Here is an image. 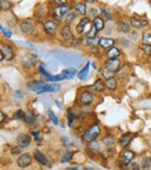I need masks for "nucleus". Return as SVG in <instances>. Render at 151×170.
Listing matches in <instances>:
<instances>
[{
	"label": "nucleus",
	"mask_w": 151,
	"mask_h": 170,
	"mask_svg": "<svg viewBox=\"0 0 151 170\" xmlns=\"http://www.w3.org/2000/svg\"><path fill=\"white\" fill-rule=\"evenodd\" d=\"M114 43H115L114 39H110V37H100L98 44L101 48H104V49H107V48L109 49V48H112L114 46Z\"/></svg>",
	"instance_id": "f3484780"
},
{
	"label": "nucleus",
	"mask_w": 151,
	"mask_h": 170,
	"mask_svg": "<svg viewBox=\"0 0 151 170\" xmlns=\"http://www.w3.org/2000/svg\"><path fill=\"white\" fill-rule=\"evenodd\" d=\"M135 153L133 150H130V149H124L121 154V160L124 162L126 164H129L131 163V161H133L134 158H135Z\"/></svg>",
	"instance_id": "2eb2a0df"
},
{
	"label": "nucleus",
	"mask_w": 151,
	"mask_h": 170,
	"mask_svg": "<svg viewBox=\"0 0 151 170\" xmlns=\"http://www.w3.org/2000/svg\"><path fill=\"white\" fill-rule=\"evenodd\" d=\"M94 100V97H93V93L88 90H84L83 92H80V96H79V103L81 105L84 106H88L91 105Z\"/></svg>",
	"instance_id": "20e7f679"
},
{
	"label": "nucleus",
	"mask_w": 151,
	"mask_h": 170,
	"mask_svg": "<svg viewBox=\"0 0 151 170\" xmlns=\"http://www.w3.org/2000/svg\"><path fill=\"white\" fill-rule=\"evenodd\" d=\"M0 28H1V33L4 34V35L7 37V39H9V37H12V33L9 32V30H7L4 28V26H0Z\"/></svg>",
	"instance_id": "79ce46f5"
},
{
	"label": "nucleus",
	"mask_w": 151,
	"mask_h": 170,
	"mask_svg": "<svg viewBox=\"0 0 151 170\" xmlns=\"http://www.w3.org/2000/svg\"><path fill=\"white\" fill-rule=\"evenodd\" d=\"M93 26H94V28L97 29V32H101L105 27L104 19L101 18V17H98V15L94 17V19H93Z\"/></svg>",
	"instance_id": "412c9836"
},
{
	"label": "nucleus",
	"mask_w": 151,
	"mask_h": 170,
	"mask_svg": "<svg viewBox=\"0 0 151 170\" xmlns=\"http://www.w3.org/2000/svg\"><path fill=\"white\" fill-rule=\"evenodd\" d=\"M23 120H24V123H27V125H31V123H35L36 117H35V114L33 113V112L27 111V112H24V117H23Z\"/></svg>",
	"instance_id": "393cba45"
},
{
	"label": "nucleus",
	"mask_w": 151,
	"mask_h": 170,
	"mask_svg": "<svg viewBox=\"0 0 151 170\" xmlns=\"http://www.w3.org/2000/svg\"><path fill=\"white\" fill-rule=\"evenodd\" d=\"M150 55H151V50H150Z\"/></svg>",
	"instance_id": "13d9d810"
},
{
	"label": "nucleus",
	"mask_w": 151,
	"mask_h": 170,
	"mask_svg": "<svg viewBox=\"0 0 151 170\" xmlns=\"http://www.w3.org/2000/svg\"><path fill=\"white\" fill-rule=\"evenodd\" d=\"M121 61L117 59H107V62L105 63V69H107L108 71L110 72H113V74H115L117 71L121 69Z\"/></svg>",
	"instance_id": "7ed1b4c3"
},
{
	"label": "nucleus",
	"mask_w": 151,
	"mask_h": 170,
	"mask_svg": "<svg viewBox=\"0 0 151 170\" xmlns=\"http://www.w3.org/2000/svg\"><path fill=\"white\" fill-rule=\"evenodd\" d=\"M149 66H150V70H151V61H150V63H149Z\"/></svg>",
	"instance_id": "6e6d98bb"
},
{
	"label": "nucleus",
	"mask_w": 151,
	"mask_h": 170,
	"mask_svg": "<svg viewBox=\"0 0 151 170\" xmlns=\"http://www.w3.org/2000/svg\"><path fill=\"white\" fill-rule=\"evenodd\" d=\"M0 54H2L4 57H5V59H7V61H11V59H13V57H14V50H13V48H12L11 46H8V44H1Z\"/></svg>",
	"instance_id": "1a4fd4ad"
},
{
	"label": "nucleus",
	"mask_w": 151,
	"mask_h": 170,
	"mask_svg": "<svg viewBox=\"0 0 151 170\" xmlns=\"http://www.w3.org/2000/svg\"><path fill=\"white\" fill-rule=\"evenodd\" d=\"M59 90H61V85H57V84H46L44 88L42 89L37 94L46 93V92H58Z\"/></svg>",
	"instance_id": "a211bd4d"
},
{
	"label": "nucleus",
	"mask_w": 151,
	"mask_h": 170,
	"mask_svg": "<svg viewBox=\"0 0 151 170\" xmlns=\"http://www.w3.org/2000/svg\"><path fill=\"white\" fill-rule=\"evenodd\" d=\"M116 29L121 33H129L130 32V25L124 21H117L116 22Z\"/></svg>",
	"instance_id": "5701e85b"
},
{
	"label": "nucleus",
	"mask_w": 151,
	"mask_h": 170,
	"mask_svg": "<svg viewBox=\"0 0 151 170\" xmlns=\"http://www.w3.org/2000/svg\"><path fill=\"white\" fill-rule=\"evenodd\" d=\"M73 121H75V113L71 108H69L68 110V123H69V126H72Z\"/></svg>",
	"instance_id": "e433bc0d"
},
{
	"label": "nucleus",
	"mask_w": 151,
	"mask_h": 170,
	"mask_svg": "<svg viewBox=\"0 0 151 170\" xmlns=\"http://www.w3.org/2000/svg\"><path fill=\"white\" fill-rule=\"evenodd\" d=\"M120 145H121L122 147H126L128 146L129 143H130V141H131V135L129 134V133H127V134L122 135L121 139H120Z\"/></svg>",
	"instance_id": "c756f323"
},
{
	"label": "nucleus",
	"mask_w": 151,
	"mask_h": 170,
	"mask_svg": "<svg viewBox=\"0 0 151 170\" xmlns=\"http://www.w3.org/2000/svg\"><path fill=\"white\" fill-rule=\"evenodd\" d=\"M31 161H33L31 155L28 154V153H24V154H21L19 156V158L17 160V163L20 168H27L28 165L31 164Z\"/></svg>",
	"instance_id": "39448f33"
},
{
	"label": "nucleus",
	"mask_w": 151,
	"mask_h": 170,
	"mask_svg": "<svg viewBox=\"0 0 151 170\" xmlns=\"http://www.w3.org/2000/svg\"><path fill=\"white\" fill-rule=\"evenodd\" d=\"M44 85H46V83L42 82V81H35V82H29L27 84V88L30 91H34L36 93H39L41 90L44 88Z\"/></svg>",
	"instance_id": "9b49d317"
},
{
	"label": "nucleus",
	"mask_w": 151,
	"mask_h": 170,
	"mask_svg": "<svg viewBox=\"0 0 151 170\" xmlns=\"http://www.w3.org/2000/svg\"><path fill=\"white\" fill-rule=\"evenodd\" d=\"M130 72H131V68H130V65L128 64H124L121 66V69L116 72V76L119 79H121V81H126L128 78V76L130 75Z\"/></svg>",
	"instance_id": "0eeeda50"
},
{
	"label": "nucleus",
	"mask_w": 151,
	"mask_h": 170,
	"mask_svg": "<svg viewBox=\"0 0 151 170\" xmlns=\"http://www.w3.org/2000/svg\"><path fill=\"white\" fill-rule=\"evenodd\" d=\"M53 1L57 4L58 6H64V5L68 4V0H53Z\"/></svg>",
	"instance_id": "a18cd8bd"
},
{
	"label": "nucleus",
	"mask_w": 151,
	"mask_h": 170,
	"mask_svg": "<svg viewBox=\"0 0 151 170\" xmlns=\"http://www.w3.org/2000/svg\"><path fill=\"white\" fill-rule=\"evenodd\" d=\"M149 25L148 20L145 19H138V18H131L130 19V26L135 29H142Z\"/></svg>",
	"instance_id": "423d86ee"
},
{
	"label": "nucleus",
	"mask_w": 151,
	"mask_h": 170,
	"mask_svg": "<svg viewBox=\"0 0 151 170\" xmlns=\"http://www.w3.org/2000/svg\"><path fill=\"white\" fill-rule=\"evenodd\" d=\"M91 11H92V12H91V13H92L93 15H95V13H97V9H95V8H92ZM95 17H97V15H95Z\"/></svg>",
	"instance_id": "603ef678"
},
{
	"label": "nucleus",
	"mask_w": 151,
	"mask_h": 170,
	"mask_svg": "<svg viewBox=\"0 0 151 170\" xmlns=\"http://www.w3.org/2000/svg\"><path fill=\"white\" fill-rule=\"evenodd\" d=\"M61 35H62V37H63L65 41H71L73 39V34H72V30H71L70 25H65V26L62 27Z\"/></svg>",
	"instance_id": "dca6fc26"
},
{
	"label": "nucleus",
	"mask_w": 151,
	"mask_h": 170,
	"mask_svg": "<svg viewBox=\"0 0 151 170\" xmlns=\"http://www.w3.org/2000/svg\"><path fill=\"white\" fill-rule=\"evenodd\" d=\"M0 121L4 123V112H0Z\"/></svg>",
	"instance_id": "8fccbe9b"
},
{
	"label": "nucleus",
	"mask_w": 151,
	"mask_h": 170,
	"mask_svg": "<svg viewBox=\"0 0 151 170\" xmlns=\"http://www.w3.org/2000/svg\"><path fill=\"white\" fill-rule=\"evenodd\" d=\"M49 117H50V119L52 120V123H55V125H58V119L57 117L55 115V113L52 111H49Z\"/></svg>",
	"instance_id": "37998d69"
},
{
	"label": "nucleus",
	"mask_w": 151,
	"mask_h": 170,
	"mask_svg": "<svg viewBox=\"0 0 151 170\" xmlns=\"http://www.w3.org/2000/svg\"><path fill=\"white\" fill-rule=\"evenodd\" d=\"M101 12L104 13V15H105V17H106V18H107V19H108L109 21H110V20H112V17H110V15H109V13L107 12L106 9H104V8H102V9H101Z\"/></svg>",
	"instance_id": "49530a36"
},
{
	"label": "nucleus",
	"mask_w": 151,
	"mask_h": 170,
	"mask_svg": "<svg viewBox=\"0 0 151 170\" xmlns=\"http://www.w3.org/2000/svg\"><path fill=\"white\" fill-rule=\"evenodd\" d=\"M101 134V128L98 123H94L92 126H90L88 128L85 130V133L83 135V140L86 142H91V141L95 140L99 135Z\"/></svg>",
	"instance_id": "f257e3e1"
},
{
	"label": "nucleus",
	"mask_w": 151,
	"mask_h": 170,
	"mask_svg": "<svg viewBox=\"0 0 151 170\" xmlns=\"http://www.w3.org/2000/svg\"><path fill=\"white\" fill-rule=\"evenodd\" d=\"M101 76L104 77L105 79H109V78H112V77H114V74L104 68V69L101 70Z\"/></svg>",
	"instance_id": "4c0bfd02"
},
{
	"label": "nucleus",
	"mask_w": 151,
	"mask_h": 170,
	"mask_svg": "<svg viewBox=\"0 0 151 170\" xmlns=\"http://www.w3.org/2000/svg\"><path fill=\"white\" fill-rule=\"evenodd\" d=\"M86 170H91V168H86Z\"/></svg>",
	"instance_id": "4d7b16f0"
},
{
	"label": "nucleus",
	"mask_w": 151,
	"mask_h": 170,
	"mask_svg": "<svg viewBox=\"0 0 151 170\" xmlns=\"http://www.w3.org/2000/svg\"><path fill=\"white\" fill-rule=\"evenodd\" d=\"M142 43L151 46V30H145L142 34Z\"/></svg>",
	"instance_id": "bb28decb"
},
{
	"label": "nucleus",
	"mask_w": 151,
	"mask_h": 170,
	"mask_svg": "<svg viewBox=\"0 0 151 170\" xmlns=\"http://www.w3.org/2000/svg\"><path fill=\"white\" fill-rule=\"evenodd\" d=\"M55 103H56V105H57V107H59V108L62 107V104H59V101H58V100H56Z\"/></svg>",
	"instance_id": "864d4df0"
},
{
	"label": "nucleus",
	"mask_w": 151,
	"mask_h": 170,
	"mask_svg": "<svg viewBox=\"0 0 151 170\" xmlns=\"http://www.w3.org/2000/svg\"><path fill=\"white\" fill-rule=\"evenodd\" d=\"M17 145H19V146L26 148V147H28L29 145H30V142H31V138H30L28 134L22 133V134H20L17 138Z\"/></svg>",
	"instance_id": "f8f14e48"
},
{
	"label": "nucleus",
	"mask_w": 151,
	"mask_h": 170,
	"mask_svg": "<svg viewBox=\"0 0 151 170\" xmlns=\"http://www.w3.org/2000/svg\"><path fill=\"white\" fill-rule=\"evenodd\" d=\"M120 54H121V51H120V49H119V48L112 47L107 50V53H106V57H107V59H116V57H119V56H120Z\"/></svg>",
	"instance_id": "4be33fe9"
},
{
	"label": "nucleus",
	"mask_w": 151,
	"mask_h": 170,
	"mask_svg": "<svg viewBox=\"0 0 151 170\" xmlns=\"http://www.w3.org/2000/svg\"><path fill=\"white\" fill-rule=\"evenodd\" d=\"M76 74H77V71H76V69H73V68H71V69H65V70L62 72V75H64V77H65L66 79L73 78V77L76 76Z\"/></svg>",
	"instance_id": "7c9ffc66"
},
{
	"label": "nucleus",
	"mask_w": 151,
	"mask_h": 170,
	"mask_svg": "<svg viewBox=\"0 0 151 170\" xmlns=\"http://www.w3.org/2000/svg\"><path fill=\"white\" fill-rule=\"evenodd\" d=\"M23 117H24V112H23L22 110H17V111L13 114V118L17 119V120H19V119H23Z\"/></svg>",
	"instance_id": "a19ab883"
},
{
	"label": "nucleus",
	"mask_w": 151,
	"mask_h": 170,
	"mask_svg": "<svg viewBox=\"0 0 151 170\" xmlns=\"http://www.w3.org/2000/svg\"><path fill=\"white\" fill-rule=\"evenodd\" d=\"M88 149L91 152H95V153L100 152V142L97 141V139L91 141V142H88Z\"/></svg>",
	"instance_id": "cd10ccee"
},
{
	"label": "nucleus",
	"mask_w": 151,
	"mask_h": 170,
	"mask_svg": "<svg viewBox=\"0 0 151 170\" xmlns=\"http://www.w3.org/2000/svg\"><path fill=\"white\" fill-rule=\"evenodd\" d=\"M22 149H23V147H21V146L13 147V148L11 149V154L12 155H19V154L22 153Z\"/></svg>",
	"instance_id": "58836bf2"
},
{
	"label": "nucleus",
	"mask_w": 151,
	"mask_h": 170,
	"mask_svg": "<svg viewBox=\"0 0 151 170\" xmlns=\"http://www.w3.org/2000/svg\"><path fill=\"white\" fill-rule=\"evenodd\" d=\"M105 85H106V89H108L109 91H115L117 88V81L115 77H112L109 79H106Z\"/></svg>",
	"instance_id": "b1692460"
},
{
	"label": "nucleus",
	"mask_w": 151,
	"mask_h": 170,
	"mask_svg": "<svg viewBox=\"0 0 151 170\" xmlns=\"http://www.w3.org/2000/svg\"><path fill=\"white\" fill-rule=\"evenodd\" d=\"M85 1H87L88 4H94V2L97 1V0H85Z\"/></svg>",
	"instance_id": "3c124183"
},
{
	"label": "nucleus",
	"mask_w": 151,
	"mask_h": 170,
	"mask_svg": "<svg viewBox=\"0 0 151 170\" xmlns=\"http://www.w3.org/2000/svg\"><path fill=\"white\" fill-rule=\"evenodd\" d=\"M88 70H90V62H87V64L83 68V70L79 71V74H78V77H79V79H81V81H84L85 79V77H86V75L88 74Z\"/></svg>",
	"instance_id": "473e14b6"
},
{
	"label": "nucleus",
	"mask_w": 151,
	"mask_h": 170,
	"mask_svg": "<svg viewBox=\"0 0 151 170\" xmlns=\"http://www.w3.org/2000/svg\"><path fill=\"white\" fill-rule=\"evenodd\" d=\"M46 81H49V82H59V81H63L65 79V77L64 75H55V76H50L46 78Z\"/></svg>",
	"instance_id": "c9c22d12"
},
{
	"label": "nucleus",
	"mask_w": 151,
	"mask_h": 170,
	"mask_svg": "<svg viewBox=\"0 0 151 170\" xmlns=\"http://www.w3.org/2000/svg\"><path fill=\"white\" fill-rule=\"evenodd\" d=\"M36 61V55L33 54H26L24 56H22V64L26 66H31Z\"/></svg>",
	"instance_id": "aec40b11"
},
{
	"label": "nucleus",
	"mask_w": 151,
	"mask_h": 170,
	"mask_svg": "<svg viewBox=\"0 0 151 170\" xmlns=\"http://www.w3.org/2000/svg\"><path fill=\"white\" fill-rule=\"evenodd\" d=\"M102 142L107 147H112L116 143V139L114 136H112V135H108V136H105L104 139H102Z\"/></svg>",
	"instance_id": "c85d7f7f"
},
{
	"label": "nucleus",
	"mask_w": 151,
	"mask_h": 170,
	"mask_svg": "<svg viewBox=\"0 0 151 170\" xmlns=\"http://www.w3.org/2000/svg\"><path fill=\"white\" fill-rule=\"evenodd\" d=\"M34 28V24L30 21V20H26V21H22L20 24V29L22 32L23 34H28L31 32V29Z\"/></svg>",
	"instance_id": "6ab92c4d"
},
{
	"label": "nucleus",
	"mask_w": 151,
	"mask_h": 170,
	"mask_svg": "<svg viewBox=\"0 0 151 170\" xmlns=\"http://www.w3.org/2000/svg\"><path fill=\"white\" fill-rule=\"evenodd\" d=\"M71 12V7L66 6H57L53 8V12H52V15H53V19L57 20V21H62V19L65 14H69Z\"/></svg>",
	"instance_id": "f03ea898"
},
{
	"label": "nucleus",
	"mask_w": 151,
	"mask_h": 170,
	"mask_svg": "<svg viewBox=\"0 0 151 170\" xmlns=\"http://www.w3.org/2000/svg\"><path fill=\"white\" fill-rule=\"evenodd\" d=\"M34 160L37 162V163L42 164V165H48V164H49V160H48V157H46L43 153L40 152V150H37V149L34 152Z\"/></svg>",
	"instance_id": "4468645a"
},
{
	"label": "nucleus",
	"mask_w": 151,
	"mask_h": 170,
	"mask_svg": "<svg viewBox=\"0 0 151 170\" xmlns=\"http://www.w3.org/2000/svg\"><path fill=\"white\" fill-rule=\"evenodd\" d=\"M11 1H8V0H1V2H0V6H1V9L4 11V9H8L9 7H11Z\"/></svg>",
	"instance_id": "ea45409f"
},
{
	"label": "nucleus",
	"mask_w": 151,
	"mask_h": 170,
	"mask_svg": "<svg viewBox=\"0 0 151 170\" xmlns=\"http://www.w3.org/2000/svg\"><path fill=\"white\" fill-rule=\"evenodd\" d=\"M14 97H15L17 99H21V98H23V97H24V92H23V91H20V90H19V91H17V92H15V94H14Z\"/></svg>",
	"instance_id": "c03bdc74"
},
{
	"label": "nucleus",
	"mask_w": 151,
	"mask_h": 170,
	"mask_svg": "<svg viewBox=\"0 0 151 170\" xmlns=\"http://www.w3.org/2000/svg\"><path fill=\"white\" fill-rule=\"evenodd\" d=\"M77 15H78V13L77 12H70L68 15H66V19H65V22L66 25H70L76 18H77Z\"/></svg>",
	"instance_id": "f704fd0d"
},
{
	"label": "nucleus",
	"mask_w": 151,
	"mask_h": 170,
	"mask_svg": "<svg viewBox=\"0 0 151 170\" xmlns=\"http://www.w3.org/2000/svg\"><path fill=\"white\" fill-rule=\"evenodd\" d=\"M66 170H78V168H72V167H71V168H68Z\"/></svg>",
	"instance_id": "5fc2aeb1"
},
{
	"label": "nucleus",
	"mask_w": 151,
	"mask_h": 170,
	"mask_svg": "<svg viewBox=\"0 0 151 170\" xmlns=\"http://www.w3.org/2000/svg\"><path fill=\"white\" fill-rule=\"evenodd\" d=\"M72 157H73V152L72 150H68V152L64 154L63 157H62V163L69 162L70 160H72Z\"/></svg>",
	"instance_id": "72a5a7b5"
},
{
	"label": "nucleus",
	"mask_w": 151,
	"mask_h": 170,
	"mask_svg": "<svg viewBox=\"0 0 151 170\" xmlns=\"http://www.w3.org/2000/svg\"><path fill=\"white\" fill-rule=\"evenodd\" d=\"M106 88V85H105V83L101 81V79H98L97 82H94L92 85H90L88 86V91H91L92 93H99V92H101V91H104V89Z\"/></svg>",
	"instance_id": "9d476101"
},
{
	"label": "nucleus",
	"mask_w": 151,
	"mask_h": 170,
	"mask_svg": "<svg viewBox=\"0 0 151 170\" xmlns=\"http://www.w3.org/2000/svg\"><path fill=\"white\" fill-rule=\"evenodd\" d=\"M90 25H91V20L86 17H84V18L81 19L80 21H79V24L77 25V33L81 35V34H84L85 33V30L87 29V27H90Z\"/></svg>",
	"instance_id": "6e6552de"
},
{
	"label": "nucleus",
	"mask_w": 151,
	"mask_h": 170,
	"mask_svg": "<svg viewBox=\"0 0 151 170\" xmlns=\"http://www.w3.org/2000/svg\"><path fill=\"white\" fill-rule=\"evenodd\" d=\"M43 28L48 34H55L57 30V24L53 20H46L43 22Z\"/></svg>",
	"instance_id": "ddd939ff"
},
{
	"label": "nucleus",
	"mask_w": 151,
	"mask_h": 170,
	"mask_svg": "<svg viewBox=\"0 0 151 170\" xmlns=\"http://www.w3.org/2000/svg\"><path fill=\"white\" fill-rule=\"evenodd\" d=\"M31 133H33V134H34L35 139H36V140L39 141V132H31Z\"/></svg>",
	"instance_id": "09e8293b"
},
{
	"label": "nucleus",
	"mask_w": 151,
	"mask_h": 170,
	"mask_svg": "<svg viewBox=\"0 0 151 170\" xmlns=\"http://www.w3.org/2000/svg\"><path fill=\"white\" fill-rule=\"evenodd\" d=\"M130 168H131V170H139V165L137 163H131Z\"/></svg>",
	"instance_id": "de8ad7c7"
},
{
	"label": "nucleus",
	"mask_w": 151,
	"mask_h": 170,
	"mask_svg": "<svg viewBox=\"0 0 151 170\" xmlns=\"http://www.w3.org/2000/svg\"><path fill=\"white\" fill-rule=\"evenodd\" d=\"M142 170H151V160L148 157L142 158V163H141Z\"/></svg>",
	"instance_id": "2f4dec72"
},
{
	"label": "nucleus",
	"mask_w": 151,
	"mask_h": 170,
	"mask_svg": "<svg viewBox=\"0 0 151 170\" xmlns=\"http://www.w3.org/2000/svg\"><path fill=\"white\" fill-rule=\"evenodd\" d=\"M75 8H76V11H77L78 14H80V15H83V17H86L87 8H86V5H85L84 2H77Z\"/></svg>",
	"instance_id": "a878e982"
}]
</instances>
